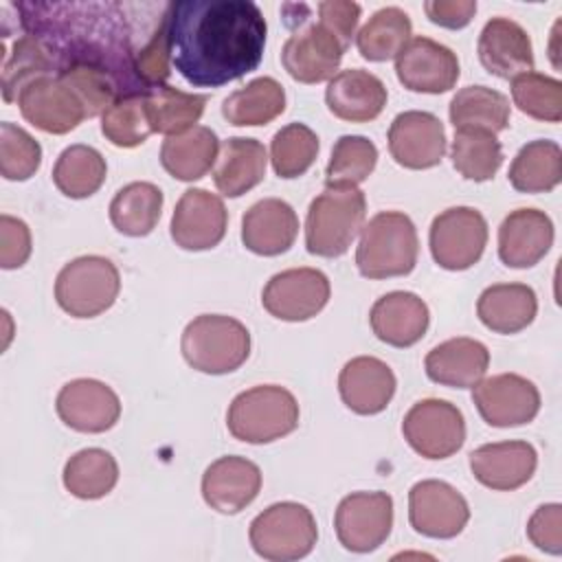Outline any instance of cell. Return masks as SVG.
<instances>
[{
    "label": "cell",
    "mask_w": 562,
    "mask_h": 562,
    "mask_svg": "<svg viewBox=\"0 0 562 562\" xmlns=\"http://www.w3.org/2000/svg\"><path fill=\"white\" fill-rule=\"evenodd\" d=\"M13 9L22 31L48 48L57 70L92 64L108 70L123 94L147 90L134 75V59L162 24L169 2H20Z\"/></svg>",
    "instance_id": "6da1fadb"
},
{
    "label": "cell",
    "mask_w": 562,
    "mask_h": 562,
    "mask_svg": "<svg viewBox=\"0 0 562 562\" xmlns=\"http://www.w3.org/2000/svg\"><path fill=\"white\" fill-rule=\"evenodd\" d=\"M266 18L250 0L169 2L171 64L195 88H220L252 72L266 48Z\"/></svg>",
    "instance_id": "7a4b0ae2"
},
{
    "label": "cell",
    "mask_w": 562,
    "mask_h": 562,
    "mask_svg": "<svg viewBox=\"0 0 562 562\" xmlns=\"http://www.w3.org/2000/svg\"><path fill=\"white\" fill-rule=\"evenodd\" d=\"M417 252L419 239L413 220L400 211H382L362 226L356 266L367 279L404 277L415 268Z\"/></svg>",
    "instance_id": "3957f363"
},
{
    "label": "cell",
    "mask_w": 562,
    "mask_h": 562,
    "mask_svg": "<svg viewBox=\"0 0 562 562\" xmlns=\"http://www.w3.org/2000/svg\"><path fill=\"white\" fill-rule=\"evenodd\" d=\"M367 200L358 187H325L307 209L305 248L316 257H340L362 231Z\"/></svg>",
    "instance_id": "277c9868"
},
{
    "label": "cell",
    "mask_w": 562,
    "mask_h": 562,
    "mask_svg": "<svg viewBox=\"0 0 562 562\" xmlns=\"http://www.w3.org/2000/svg\"><path fill=\"white\" fill-rule=\"evenodd\" d=\"M296 15H285V24L294 31L281 48V64L299 83H321L336 75L347 46L323 24L312 20V9L303 2H292Z\"/></svg>",
    "instance_id": "5b68a950"
},
{
    "label": "cell",
    "mask_w": 562,
    "mask_h": 562,
    "mask_svg": "<svg viewBox=\"0 0 562 562\" xmlns=\"http://www.w3.org/2000/svg\"><path fill=\"white\" fill-rule=\"evenodd\" d=\"M299 426V402L279 384H259L235 395L226 411L228 432L246 443H270Z\"/></svg>",
    "instance_id": "8992f818"
},
{
    "label": "cell",
    "mask_w": 562,
    "mask_h": 562,
    "mask_svg": "<svg viewBox=\"0 0 562 562\" xmlns=\"http://www.w3.org/2000/svg\"><path fill=\"white\" fill-rule=\"evenodd\" d=\"M180 349L195 371L224 375L248 360L250 331L233 316L200 314L184 327Z\"/></svg>",
    "instance_id": "52a82bcc"
},
{
    "label": "cell",
    "mask_w": 562,
    "mask_h": 562,
    "mask_svg": "<svg viewBox=\"0 0 562 562\" xmlns=\"http://www.w3.org/2000/svg\"><path fill=\"white\" fill-rule=\"evenodd\" d=\"M121 290L119 268L101 255L68 261L55 279L57 305L75 318H92L110 310Z\"/></svg>",
    "instance_id": "ba28073f"
},
{
    "label": "cell",
    "mask_w": 562,
    "mask_h": 562,
    "mask_svg": "<svg viewBox=\"0 0 562 562\" xmlns=\"http://www.w3.org/2000/svg\"><path fill=\"white\" fill-rule=\"evenodd\" d=\"M248 538L255 553L263 560L290 562L312 553L318 538V527L305 505L283 501L255 516Z\"/></svg>",
    "instance_id": "9c48e42d"
},
{
    "label": "cell",
    "mask_w": 562,
    "mask_h": 562,
    "mask_svg": "<svg viewBox=\"0 0 562 562\" xmlns=\"http://www.w3.org/2000/svg\"><path fill=\"white\" fill-rule=\"evenodd\" d=\"M402 435L424 459H448L465 441V419L454 404L428 397L408 408Z\"/></svg>",
    "instance_id": "30bf717a"
},
{
    "label": "cell",
    "mask_w": 562,
    "mask_h": 562,
    "mask_svg": "<svg viewBox=\"0 0 562 562\" xmlns=\"http://www.w3.org/2000/svg\"><path fill=\"white\" fill-rule=\"evenodd\" d=\"M430 255L446 270L472 268L487 244V222L472 206H450L441 211L428 233Z\"/></svg>",
    "instance_id": "8fae6325"
},
{
    "label": "cell",
    "mask_w": 562,
    "mask_h": 562,
    "mask_svg": "<svg viewBox=\"0 0 562 562\" xmlns=\"http://www.w3.org/2000/svg\"><path fill=\"white\" fill-rule=\"evenodd\" d=\"M334 527L345 549L369 553L391 533L393 498L386 492H353L338 503Z\"/></svg>",
    "instance_id": "7c38bea8"
},
{
    "label": "cell",
    "mask_w": 562,
    "mask_h": 562,
    "mask_svg": "<svg viewBox=\"0 0 562 562\" xmlns=\"http://www.w3.org/2000/svg\"><path fill=\"white\" fill-rule=\"evenodd\" d=\"M331 288L325 272L316 268H290L270 277L261 292L263 310L288 323L316 316L329 301Z\"/></svg>",
    "instance_id": "4fadbf2b"
},
{
    "label": "cell",
    "mask_w": 562,
    "mask_h": 562,
    "mask_svg": "<svg viewBox=\"0 0 562 562\" xmlns=\"http://www.w3.org/2000/svg\"><path fill=\"white\" fill-rule=\"evenodd\" d=\"M472 402L485 424L514 428L529 424L540 411L538 386L518 373L483 378L472 386Z\"/></svg>",
    "instance_id": "5bb4252c"
},
{
    "label": "cell",
    "mask_w": 562,
    "mask_h": 562,
    "mask_svg": "<svg viewBox=\"0 0 562 562\" xmlns=\"http://www.w3.org/2000/svg\"><path fill=\"white\" fill-rule=\"evenodd\" d=\"M408 520L417 533L448 540L463 531L470 520V507L450 483L426 479L408 492Z\"/></svg>",
    "instance_id": "9a60e30c"
},
{
    "label": "cell",
    "mask_w": 562,
    "mask_h": 562,
    "mask_svg": "<svg viewBox=\"0 0 562 562\" xmlns=\"http://www.w3.org/2000/svg\"><path fill=\"white\" fill-rule=\"evenodd\" d=\"M22 116L46 134H68L86 116L83 103L59 75H46L18 94Z\"/></svg>",
    "instance_id": "2e32d148"
},
{
    "label": "cell",
    "mask_w": 562,
    "mask_h": 562,
    "mask_svg": "<svg viewBox=\"0 0 562 562\" xmlns=\"http://www.w3.org/2000/svg\"><path fill=\"white\" fill-rule=\"evenodd\" d=\"M395 75L411 92L441 94L454 88L459 79V59L448 46L419 35L408 40L395 57Z\"/></svg>",
    "instance_id": "e0dca14e"
},
{
    "label": "cell",
    "mask_w": 562,
    "mask_h": 562,
    "mask_svg": "<svg viewBox=\"0 0 562 562\" xmlns=\"http://www.w3.org/2000/svg\"><path fill=\"white\" fill-rule=\"evenodd\" d=\"M228 224V211L220 195L206 189H187L171 215V239L182 250L215 248Z\"/></svg>",
    "instance_id": "ac0fdd59"
},
{
    "label": "cell",
    "mask_w": 562,
    "mask_h": 562,
    "mask_svg": "<svg viewBox=\"0 0 562 562\" xmlns=\"http://www.w3.org/2000/svg\"><path fill=\"white\" fill-rule=\"evenodd\" d=\"M59 419L77 432H105L121 417L119 395L101 380L77 378L66 382L55 400Z\"/></svg>",
    "instance_id": "d6986e66"
},
{
    "label": "cell",
    "mask_w": 562,
    "mask_h": 562,
    "mask_svg": "<svg viewBox=\"0 0 562 562\" xmlns=\"http://www.w3.org/2000/svg\"><path fill=\"white\" fill-rule=\"evenodd\" d=\"M389 151L406 169H430L446 154L443 123L424 110H408L393 119L389 127Z\"/></svg>",
    "instance_id": "ffe728a7"
},
{
    "label": "cell",
    "mask_w": 562,
    "mask_h": 562,
    "mask_svg": "<svg viewBox=\"0 0 562 562\" xmlns=\"http://www.w3.org/2000/svg\"><path fill=\"white\" fill-rule=\"evenodd\" d=\"M261 490V470L246 457L228 454L213 461L202 474V496L220 514L246 509Z\"/></svg>",
    "instance_id": "44dd1931"
},
{
    "label": "cell",
    "mask_w": 562,
    "mask_h": 562,
    "mask_svg": "<svg viewBox=\"0 0 562 562\" xmlns=\"http://www.w3.org/2000/svg\"><path fill=\"white\" fill-rule=\"evenodd\" d=\"M538 465V452L527 441H496L470 452L474 479L498 492H512L525 485Z\"/></svg>",
    "instance_id": "7402d4cb"
},
{
    "label": "cell",
    "mask_w": 562,
    "mask_h": 562,
    "mask_svg": "<svg viewBox=\"0 0 562 562\" xmlns=\"http://www.w3.org/2000/svg\"><path fill=\"white\" fill-rule=\"evenodd\" d=\"M553 222L544 211L516 209L498 226V257L507 268H531L553 246Z\"/></svg>",
    "instance_id": "603a6c76"
},
{
    "label": "cell",
    "mask_w": 562,
    "mask_h": 562,
    "mask_svg": "<svg viewBox=\"0 0 562 562\" xmlns=\"http://www.w3.org/2000/svg\"><path fill=\"white\" fill-rule=\"evenodd\" d=\"M476 53L483 68L501 79H514L533 68L529 33L509 18H492L485 22Z\"/></svg>",
    "instance_id": "cb8c5ba5"
},
{
    "label": "cell",
    "mask_w": 562,
    "mask_h": 562,
    "mask_svg": "<svg viewBox=\"0 0 562 562\" xmlns=\"http://www.w3.org/2000/svg\"><path fill=\"white\" fill-rule=\"evenodd\" d=\"M395 373L373 356L351 358L338 375V391L345 406L358 415L382 413L395 395Z\"/></svg>",
    "instance_id": "d4e9b609"
},
{
    "label": "cell",
    "mask_w": 562,
    "mask_h": 562,
    "mask_svg": "<svg viewBox=\"0 0 562 562\" xmlns=\"http://www.w3.org/2000/svg\"><path fill=\"white\" fill-rule=\"evenodd\" d=\"M296 235V211L279 198L255 202L241 217V241L250 252L261 257H277L290 250Z\"/></svg>",
    "instance_id": "484cf974"
},
{
    "label": "cell",
    "mask_w": 562,
    "mask_h": 562,
    "mask_svg": "<svg viewBox=\"0 0 562 562\" xmlns=\"http://www.w3.org/2000/svg\"><path fill=\"white\" fill-rule=\"evenodd\" d=\"M386 86L380 77L362 68L336 72L325 90L329 112L349 123H367L380 116L386 105Z\"/></svg>",
    "instance_id": "4316f807"
},
{
    "label": "cell",
    "mask_w": 562,
    "mask_h": 562,
    "mask_svg": "<svg viewBox=\"0 0 562 562\" xmlns=\"http://www.w3.org/2000/svg\"><path fill=\"white\" fill-rule=\"evenodd\" d=\"M369 323L378 340L391 347H411L426 334L430 312L417 294L395 290L382 294L373 303Z\"/></svg>",
    "instance_id": "83f0119b"
},
{
    "label": "cell",
    "mask_w": 562,
    "mask_h": 562,
    "mask_svg": "<svg viewBox=\"0 0 562 562\" xmlns=\"http://www.w3.org/2000/svg\"><path fill=\"white\" fill-rule=\"evenodd\" d=\"M490 351L481 340L459 336L432 347L424 360L426 375L443 386L472 389L485 378Z\"/></svg>",
    "instance_id": "f1b7e54d"
},
{
    "label": "cell",
    "mask_w": 562,
    "mask_h": 562,
    "mask_svg": "<svg viewBox=\"0 0 562 562\" xmlns=\"http://www.w3.org/2000/svg\"><path fill=\"white\" fill-rule=\"evenodd\" d=\"M268 154L257 138L233 136L222 143L213 167V182L226 198H239L266 178Z\"/></svg>",
    "instance_id": "f546056e"
},
{
    "label": "cell",
    "mask_w": 562,
    "mask_h": 562,
    "mask_svg": "<svg viewBox=\"0 0 562 562\" xmlns=\"http://www.w3.org/2000/svg\"><path fill=\"white\" fill-rule=\"evenodd\" d=\"M538 299L525 283H494L476 301L479 321L496 334H516L533 323Z\"/></svg>",
    "instance_id": "4dcf8cb0"
},
{
    "label": "cell",
    "mask_w": 562,
    "mask_h": 562,
    "mask_svg": "<svg viewBox=\"0 0 562 562\" xmlns=\"http://www.w3.org/2000/svg\"><path fill=\"white\" fill-rule=\"evenodd\" d=\"M220 151L217 134L211 127L195 125L182 134L167 136L160 147V162L169 176L193 182L206 176Z\"/></svg>",
    "instance_id": "1f68e13d"
},
{
    "label": "cell",
    "mask_w": 562,
    "mask_h": 562,
    "mask_svg": "<svg viewBox=\"0 0 562 562\" xmlns=\"http://www.w3.org/2000/svg\"><path fill=\"white\" fill-rule=\"evenodd\" d=\"M285 110V90L272 77H257L228 94L222 103V116L237 127L268 125Z\"/></svg>",
    "instance_id": "d6a6232c"
},
{
    "label": "cell",
    "mask_w": 562,
    "mask_h": 562,
    "mask_svg": "<svg viewBox=\"0 0 562 562\" xmlns=\"http://www.w3.org/2000/svg\"><path fill=\"white\" fill-rule=\"evenodd\" d=\"M448 114L454 130H485L496 134L507 130L512 108L507 97L498 90L465 86L452 97Z\"/></svg>",
    "instance_id": "836d02e7"
},
{
    "label": "cell",
    "mask_w": 562,
    "mask_h": 562,
    "mask_svg": "<svg viewBox=\"0 0 562 562\" xmlns=\"http://www.w3.org/2000/svg\"><path fill=\"white\" fill-rule=\"evenodd\" d=\"M520 193H547L562 180V149L553 140H531L518 149L507 173Z\"/></svg>",
    "instance_id": "e575fe53"
},
{
    "label": "cell",
    "mask_w": 562,
    "mask_h": 562,
    "mask_svg": "<svg viewBox=\"0 0 562 562\" xmlns=\"http://www.w3.org/2000/svg\"><path fill=\"white\" fill-rule=\"evenodd\" d=\"M162 191L151 182H130L110 202L112 226L127 237L149 235L162 213Z\"/></svg>",
    "instance_id": "d590c367"
},
{
    "label": "cell",
    "mask_w": 562,
    "mask_h": 562,
    "mask_svg": "<svg viewBox=\"0 0 562 562\" xmlns=\"http://www.w3.org/2000/svg\"><path fill=\"white\" fill-rule=\"evenodd\" d=\"M204 94L182 92L167 83L145 90V110L149 127L158 134L176 136L195 127V123L204 114Z\"/></svg>",
    "instance_id": "8d00e7d4"
},
{
    "label": "cell",
    "mask_w": 562,
    "mask_h": 562,
    "mask_svg": "<svg viewBox=\"0 0 562 562\" xmlns=\"http://www.w3.org/2000/svg\"><path fill=\"white\" fill-rule=\"evenodd\" d=\"M64 487L83 501L110 494L119 481L116 459L103 448H83L64 465Z\"/></svg>",
    "instance_id": "74e56055"
},
{
    "label": "cell",
    "mask_w": 562,
    "mask_h": 562,
    "mask_svg": "<svg viewBox=\"0 0 562 562\" xmlns=\"http://www.w3.org/2000/svg\"><path fill=\"white\" fill-rule=\"evenodd\" d=\"M108 165L99 149L90 145L66 147L53 167V182L66 198H90L105 180Z\"/></svg>",
    "instance_id": "f35d334b"
},
{
    "label": "cell",
    "mask_w": 562,
    "mask_h": 562,
    "mask_svg": "<svg viewBox=\"0 0 562 562\" xmlns=\"http://www.w3.org/2000/svg\"><path fill=\"white\" fill-rule=\"evenodd\" d=\"M413 33L411 18L400 7L378 9L356 35L358 53L369 61H386L400 55Z\"/></svg>",
    "instance_id": "ab89813d"
},
{
    "label": "cell",
    "mask_w": 562,
    "mask_h": 562,
    "mask_svg": "<svg viewBox=\"0 0 562 562\" xmlns=\"http://www.w3.org/2000/svg\"><path fill=\"white\" fill-rule=\"evenodd\" d=\"M46 75H57V66L48 48L33 35L22 33L11 53L4 57L2 64V97L7 103L18 101V94L22 92L24 86L31 81L46 77Z\"/></svg>",
    "instance_id": "60d3db41"
},
{
    "label": "cell",
    "mask_w": 562,
    "mask_h": 562,
    "mask_svg": "<svg viewBox=\"0 0 562 562\" xmlns=\"http://www.w3.org/2000/svg\"><path fill=\"white\" fill-rule=\"evenodd\" d=\"M452 167L468 180L485 182L503 165V147L496 134L485 130H454L450 147Z\"/></svg>",
    "instance_id": "b9f144b4"
},
{
    "label": "cell",
    "mask_w": 562,
    "mask_h": 562,
    "mask_svg": "<svg viewBox=\"0 0 562 562\" xmlns=\"http://www.w3.org/2000/svg\"><path fill=\"white\" fill-rule=\"evenodd\" d=\"M378 162V147L367 136L345 134L336 140L325 169L327 187H358L364 182Z\"/></svg>",
    "instance_id": "7bdbcfd3"
},
{
    "label": "cell",
    "mask_w": 562,
    "mask_h": 562,
    "mask_svg": "<svg viewBox=\"0 0 562 562\" xmlns=\"http://www.w3.org/2000/svg\"><path fill=\"white\" fill-rule=\"evenodd\" d=\"M318 136L303 123H290L281 127L270 143V162L279 178H299L316 160Z\"/></svg>",
    "instance_id": "ee69618b"
},
{
    "label": "cell",
    "mask_w": 562,
    "mask_h": 562,
    "mask_svg": "<svg viewBox=\"0 0 562 562\" xmlns=\"http://www.w3.org/2000/svg\"><path fill=\"white\" fill-rule=\"evenodd\" d=\"M512 99L522 114L536 121L558 123L562 119V83L555 77L522 72L512 79Z\"/></svg>",
    "instance_id": "f6af8a7d"
},
{
    "label": "cell",
    "mask_w": 562,
    "mask_h": 562,
    "mask_svg": "<svg viewBox=\"0 0 562 562\" xmlns=\"http://www.w3.org/2000/svg\"><path fill=\"white\" fill-rule=\"evenodd\" d=\"M101 132L116 147H136L147 140L151 132L147 110H145V92H132L119 97L103 114H101Z\"/></svg>",
    "instance_id": "bcb514c9"
},
{
    "label": "cell",
    "mask_w": 562,
    "mask_h": 562,
    "mask_svg": "<svg viewBox=\"0 0 562 562\" xmlns=\"http://www.w3.org/2000/svg\"><path fill=\"white\" fill-rule=\"evenodd\" d=\"M57 75L79 97L88 119L103 114L119 97H123V90H121L119 81L108 70H103L99 66L68 64V66L59 68Z\"/></svg>",
    "instance_id": "7dc6e473"
},
{
    "label": "cell",
    "mask_w": 562,
    "mask_h": 562,
    "mask_svg": "<svg viewBox=\"0 0 562 562\" xmlns=\"http://www.w3.org/2000/svg\"><path fill=\"white\" fill-rule=\"evenodd\" d=\"M42 165L40 143L20 125L0 123V173L7 180H29Z\"/></svg>",
    "instance_id": "c3c4849f"
},
{
    "label": "cell",
    "mask_w": 562,
    "mask_h": 562,
    "mask_svg": "<svg viewBox=\"0 0 562 562\" xmlns=\"http://www.w3.org/2000/svg\"><path fill=\"white\" fill-rule=\"evenodd\" d=\"M527 536L531 544L538 547L540 551L560 555L562 553V507L558 503L540 505L527 522Z\"/></svg>",
    "instance_id": "681fc988"
},
{
    "label": "cell",
    "mask_w": 562,
    "mask_h": 562,
    "mask_svg": "<svg viewBox=\"0 0 562 562\" xmlns=\"http://www.w3.org/2000/svg\"><path fill=\"white\" fill-rule=\"evenodd\" d=\"M31 248L29 226L13 215H0V266L4 270L24 266L31 257Z\"/></svg>",
    "instance_id": "f907efd6"
},
{
    "label": "cell",
    "mask_w": 562,
    "mask_h": 562,
    "mask_svg": "<svg viewBox=\"0 0 562 562\" xmlns=\"http://www.w3.org/2000/svg\"><path fill=\"white\" fill-rule=\"evenodd\" d=\"M316 13H318V20L327 24L340 37V42L349 48L360 20V4L347 2V0H327L316 4Z\"/></svg>",
    "instance_id": "816d5d0a"
},
{
    "label": "cell",
    "mask_w": 562,
    "mask_h": 562,
    "mask_svg": "<svg viewBox=\"0 0 562 562\" xmlns=\"http://www.w3.org/2000/svg\"><path fill=\"white\" fill-rule=\"evenodd\" d=\"M424 11L430 22L443 29H463L476 13L474 0H428Z\"/></svg>",
    "instance_id": "f5cc1de1"
}]
</instances>
